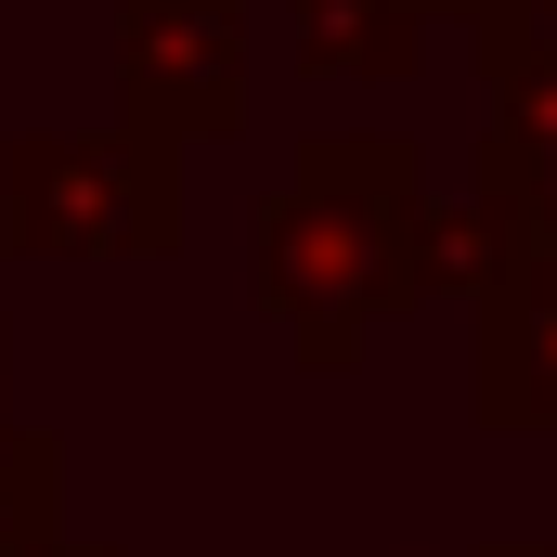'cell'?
I'll list each match as a JSON object with an SVG mask.
<instances>
[{
	"mask_svg": "<svg viewBox=\"0 0 557 557\" xmlns=\"http://www.w3.org/2000/svg\"><path fill=\"white\" fill-rule=\"evenodd\" d=\"M247 298L260 324L298 337L311 376H350L389 311L441 298V195H428L416 143L389 131L298 143V169L260 195V234H247Z\"/></svg>",
	"mask_w": 557,
	"mask_h": 557,
	"instance_id": "obj_1",
	"label": "cell"
},
{
	"mask_svg": "<svg viewBox=\"0 0 557 557\" xmlns=\"http://www.w3.org/2000/svg\"><path fill=\"white\" fill-rule=\"evenodd\" d=\"M0 247L13 260H169L182 156L143 131H13L0 143Z\"/></svg>",
	"mask_w": 557,
	"mask_h": 557,
	"instance_id": "obj_2",
	"label": "cell"
},
{
	"mask_svg": "<svg viewBox=\"0 0 557 557\" xmlns=\"http://www.w3.org/2000/svg\"><path fill=\"white\" fill-rule=\"evenodd\" d=\"M247 117V0H117V131L221 143Z\"/></svg>",
	"mask_w": 557,
	"mask_h": 557,
	"instance_id": "obj_3",
	"label": "cell"
},
{
	"mask_svg": "<svg viewBox=\"0 0 557 557\" xmlns=\"http://www.w3.org/2000/svg\"><path fill=\"white\" fill-rule=\"evenodd\" d=\"M480 78H493V143H480V208L557 260V52L532 26H493L480 39Z\"/></svg>",
	"mask_w": 557,
	"mask_h": 557,
	"instance_id": "obj_4",
	"label": "cell"
},
{
	"mask_svg": "<svg viewBox=\"0 0 557 557\" xmlns=\"http://www.w3.org/2000/svg\"><path fill=\"white\" fill-rule=\"evenodd\" d=\"M467 403L480 428H557V260H506L493 298H467Z\"/></svg>",
	"mask_w": 557,
	"mask_h": 557,
	"instance_id": "obj_5",
	"label": "cell"
},
{
	"mask_svg": "<svg viewBox=\"0 0 557 557\" xmlns=\"http://www.w3.org/2000/svg\"><path fill=\"white\" fill-rule=\"evenodd\" d=\"M285 13H298V65H324V78H416L428 52L416 0H285Z\"/></svg>",
	"mask_w": 557,
	"mask_h": 557,
	"instance_id": "obj_6",
	"label": "cell"
},
{
	"mask_svg": "<svg viewBox=\"0 0 557 557\" xmlns=\"http://www.w3.org/2000/svg\"><path fill=\"white\" fill-rule=\"evenodd\" d=\"M428 26H467V39H493V26H519V13H532V0H416Z\"/></svg>",
	"mask_w": 557,
	"mask_h": 557,
	"instance_id": "obj_7",
	"label": "cell"
},
{
	"mask_svg": "<svg viewBox=\"0 0 557 557\" xmlns=\"http://www.w3.org/2000/svg\"><path fill=\"white\" fill-rule=\"evenodd\" d=\"M13 557H104V545H65V532H39V545H13Z\"/></svg>",
	"mask_w": 557,
	"mask_h": 557,
	"instance_id": "obj_8",
	"label": "cell"
},
{
	"mask_svg": "<svg viewBox=\"0 0 557 557\" xmlns=\"http://www.w3.org/2000/svg\"><path fill=\"white\" fill-rule=\"evenodd\" d=\"M519 26H532V39H545V52H557V0H532V13H519Z\"/></svg>",
	"mask_w": 557,
	"mask_h": 557,
	"instance_id": "obj_9",
	"label": "cell"
},
{
	"mask_svg": "<svg viewBox=\"0 0 557 557\" xmlns=\"http://www.w3.org/2000/svg\"><path fill=\"white\" fill-rule=\"evenodd\" d=\"M0 389H13V324H0ZM0 428H13V416H0Z\"/></svg>",
	"mask_w": 557,
	"mask_h": 557,
	"instance_id": "obj_10",
	"label": "cell"
},
{
	"mask_svg": "<svg viewBox=\"0 0 557 557\" xmlns=\"http://www.w3.org/2000/svg\"><path fill=\"white\" fill-rule=\"evenodd\" d=\"M480 557H557V545H480Z\"/></svg>",
	"mask_w": 557,
	"mask_h": 557,
	"instance_id": "obj_11",
	"label": "cell"
}]
</instances>
